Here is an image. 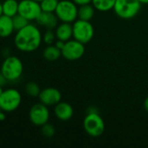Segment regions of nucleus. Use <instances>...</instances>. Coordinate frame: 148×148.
<instances>
[{
  "label": "nucleus",
  "instance_id": "3",
  "mask_svg": "<svg viewBox=\"0 0 148 148\" xmlns=\"http://www.w3.org/2000/svg\"><path fill=\"white\" fill-rule=\"evenodd\" d=\"M85 132L93 138L100 137L105 131V123L98 112H88L83 120Z\"/></svg>",
  "mask_w": 148,
  "mask_h": 148
},
{
  "label": "nucleus",
  "instance_id": "4",
  "mask_svg": "<svg viewBox=\"0 0 148 148\" xmlns=\"http://www.w3.org/2000/svg\"><path fill=\"white\" fill-rule=\"evenodd\" d=\"M140 8L141 3L138 0H116L114 10L120 18L129 20L138 15Z\"/></svg>",
  "mask_w": 148,
  "mask_h": 148
},
{
  "label": "nucleus",
  "instance_id": "33",
  "mask_svg": "<svg viewBox=\"0 0 148 148\" xmlns=\"http://www.w3.org/2000/svg\"><path fill=\"white\" fill-rule=\"evenodd\" d=\"M2 112H3V110H2V109H1V108H0V114H1V113H2Z\"/></svg>",
  "mask_w": 148,
  "mask_h": 148
},
{
  "label": "nucleus",
  "instance_id": "30",
  "mask_svg": "<svg viewBox=\"0 0 148 148\" xmlns=\"http://www.w3.org/2000/svg\"><path fill=\"white\" fill-rule=\"evenodd\" d=\"M3 15V10H2V3H0V16Z\"/></svg>",
  "mask_w": 148,
  "mask_h": 148
},
{
  "label": "nucleus",
  "instance_id": "14",
  "mask_svg": "<svg viewBox=\"0 0 148 148\" xmlns=\"http://www.w3.org/2000/svg\"><path fill=\"white\" fill-rule=\"evenodd\" d=\"M57 40L67 42L73 37V25L69 23H62L58 24L55 30Z\"/></svg>",
  "mask_w": 148,
  "mask_h": 148
},
{
  "label": "nucleus",
  "instance_id": "24",
  "mask_svg": "<svg viewBox=\"0 0 148 148\" xmlns=\"http://www.w3.org/2000/svg\"><path fill=\"white\" fill-rule=\"evenodd\" d=\"M56 38V36L55 31H53V29H47L42 36V42L46 45H52L55 43Z\"/></svg>",
  "mask_w": 148,
  "mask_h": 148
},
{
  "label": "nucleus",
  "instance_id": "9",
  "mask_svg": "<svg viewBox=\"0 0 148 148\" xmlns=\"http://www.w3.org/2000/svg\"><path fill=\"white\" fill-rule=\"evenodd\" d=\"M49 116L50 114L48 107L41 102L34 104L29 109V121L33 125L36 127H42L45 123L49 122Z\"/></svg>",
  "mask_w": 148,
  "mask_h": 148
},
{
  "label": "nucleus",
  "instance_id": "29",
  "mask_svg": "<svg viewBox=\"0 0 148 148\" xmlns=\"http://www.w3.org/2000/svg\"><path fill=\"white\" fill-rule=\"evenodd\" d=\"M141 4H148V0H138Z\"/></svg>",
  "mask_w": 148,
  "mask_h": 148
},
{
  "label": "nucleus",
  "instance_id": "7",
  "mask_svg": "<svg viewBox=\"0 0 148 148\" xmlns=\"http://www.w3.org/2000/svg\"><path fill=\"white\" fill-rule=\"evenodd\" d=\"M72 25L74 39L83 44L89 42L93 39L95 35V29L90 21L78 19L75 20Z\"/></svg>",
  "mask_w": 148,
  "mask_h": 148
},
{
  "label": "nucleus",
  "instance_id": "8",
  "mask_svg": "<svg viewBox=\"0 0 148 148\" xmlns=\"http://www.w3.org/2000/svg\"><path fill=\"white\" fill-rule=\"evenodd\" d=\"M85 53V46L79 41L73 39L65 42L62 49V56L68 61H76L82 57Z\"/></svg>",
  "mask_w": 148,
  "mask_h": 148
},
{
  "label": "nucleus",
  "instance_id": "32",
  "mask_svg": "<svg viewBox=\"0 0 148 148\" xmlns=\"http://www.w3.org/2000/svg\"><path fill=\"white\" fill-rule=\"evenodd\" d=\"M35 1H37V2H39V3H40V2H41L42 0H35Z\"/></svg>",
  "mask_w": 148,
  "mask_h": 148
},
{
  "label": "nucleus",
  "instance_id": "12",
  "mask_svg": "<svg viewBox=\"0 0 148 148\" xmlns=\"http://www.w3.org/2000/svg\"><path fill=\"white\" fill-rule=\"evenodd\" d=\"M54 113L56 117L61 121H69L74 115V109L73 107L64 101L58 102L54 108Z\"/></svg>",
  "mask_w": 148,
  "mask_h": 148
},
{
  "label": "nucleus",
  "instance_id": "20",
  "mask_svg": "<svg viewBox=\"0 0 148 148\" xmlns=\"http://www.w3.org/2000/svg\"><path fill=\"white\" fill-rule=\"evenodd\" d=\"M12 18V23H13V26H14V29L15 31H17L23 28H24L25 26H27L29 23V21L28 19H26L24 16H23L20 14H16L14 16L11 17Z\"/></svg>",
  "mask_w": 148,
  "mask_h": 148
},
{
  "label": "nucleus",
  "instance_id": "19",
  "mask_svg": "<svg viewBox=\"0 0 148 148\" xmlns=\"http://www.w3.org/2000/svg\"><path fill=\"white\" fill-rule=\"evenodd\" d=\"M116 0H92V4L95 10L106 12L114 9Z\"/></svg>",
  "mask_w": 148,
  "mask_h": 148
},
{
  "label": "nucleus",
  "instance_id": "17",
  "mask_svg": "<svg viewBox=\"0 0 148 148\" xmlns=\"http://www.w3.org/2000/svg\"><path fill=\"white\" fill-rule=\"evenodd\" d=\"M95 7L91 3L80 5L78 8V19L90 21L95 16Z\"/></svg>",
  "mask_w": 148,
  "mask_h": 148
},
{
  "label": "nucleus",
  "instance_id": "1",
  "mask_svg": "<svg viewBox=\"0 0 148 148\" xmlns=\"http://www.w3.org/2000/svg\"><path fill=\"white\" fill-rule=\"evenodd\" d=\"M42 42L40 29L34 24L29 23L24 28L16 31L14 37L16 48L22 52L36 51Z\"/></svg>",
  "mask_w": 148,
  "mask_h": 148
},
{
  "label": "nucleus",
  "instance_id": "21",
  "mask_svg": "<svg viewBox=\"0 0 148 148\" xmlns=\"http://www.w3.org/2000/svg\"><path fill=\"white\" fill-rule=\"evenodd\" d=\"M59 0H42L40 2L41 9L46 12H55L58 5Z\"/></svg>",
  "mask_w": 148,
  "mask_h": 148
},
{
  "label": "nucleus",
  "instance_id": "5",
  "mask_svg": "<svg viewBox=\"0 0 148 148\" xmlns=\"http://www.w3.org/2000/svg\"><path fill=\"white\" fill-rule=\"evenodd\" d=\"M55 14L61 22L72 23L78 18L77 4L72 0L59 1Z\"/></svg>",
  "mask_w": 148,
  "mask_h": 148
},
{
  "label": "nucleus",
  "instance_id": "16",
  "mask_svg": "<svg viewBox=\"0 0 148 148\" xmlns=\"http://www.w3.org/2000/svg\"><path fill=\"white\" fill-rule=\"evenodd\" d=\"M18 5L19 2L16 0H4L2 3L3 14L10 17L14 16L18 13Z\"/></svg>",
  "mask_w": 148,
  "mask_h": 148
},
{
  "label": "nucleus",
  "instance_id": "28",
  "mask_svg": "<svg viewBox=\"0 0 148 148\" xmlns=\"http://www.w3.org/2000/svg\"><path fill=\"white\" fill-rule=\"evenodd\" d=\"M144 108H145V110L148 113V96L145 99V101H144Z\"/></svg>",
  "mask_w": 148,
  "mask_h": 148
},
{
  "label": "nucleus",
  "instance_id": "25",
  "mask_svg": "<svg viewBox=\"0 0 148 148\" xmlns=\"http://www.w3.org/2000/svg\"><path fill=\"white\" fill-rule=\"evenodd\" d=\"M74 3H75L77 5H82V4H88L92 3V0H72Z\"/></svg>",
  "mask_w": 148,
  "mask_h": 148
},
{
  "label": "nucleus",
  "instance_id": "22",
  "mask_svg": "<svg viewBox=\"0 0 148 148\" xmlns=\"http://www.w3.org/2000/svg\"><path fill=\"white\" fill-rule=\"evenodd\" d=\"M25 92L28 95H29L31 97H36V96L38 97V95L41 92V89L37 83H36L34 82H30L25 85Z\"/></svg>",
  "mask_w": 148,
  "mask_h": 148
},
{
  "label": "nucleus",
  "instance_id": "23",
  "mask_svg": "<svg viewBox=\"0 0 148 148\" xmlns=\"http://www.w3.org/2000/svg\"><path fill=\"white\" fill-rule=\"evenodd\" d=\"M41 131H42V135L46 138H51L56 134L55 127L52 124H49V122L45 123L44 125L41 127Z\"/></svg>",
  "mask_w": 148,
  "mask_h": 148
},
{
  "label": "nucleus",
  "instance_id": "10",
  "mask_svg": "<svg viewBox=\"0 0 148 148\" xmlns=\"http://www.w3.org/2000/svg\"><path fill=\"white\" fill-rule=\"evenodd\" d=\"M40 3L35 0H22L18 5V14L30 21H36L42 12Z\"/></svg>",
  "mask_w": 148,
  "mask_h": 148
},
{
  "label": "nucleus",
  "instance_id": "2",
  "mask_svg": "<svg viewBox=\"0 0 148 148\" xmlns=\"http://www.w3.org/2000/svg\"><path fill=\"white\" fill-rule=\"evenodd\" d=\"M0 72L4 75L8 82H16L20 79L23 72L22 61L15 56H9L4 58Z\"/></svg>",
  "mask_w": 148,
  "mask_h": 148
},
{
  "label": "nucleus",
  "instance_id": "15",
  "mask_svg": "<svg viewBox=\"0 0 148 148\" xmlns=\"http://www.w3.org/2000/svg\"><path fill=\"white\" fill-rule=\"evenodd\" d=\"M15 29L12 23V18L3 14L0 16V37H9L12 35Z\"/></svg>",
  "mask_w": 148,
  "mask_h": 148
},
{
  "label": "nucleus",
  "instance_id": "18",
  "mask_svg": "<svg viewBox=\"0 0 148 148\" xmlns=\"http://www.w3.org/2000/svg\"><path fill=\"white\" fill-rule=\"evenodd\" d=\"M42 56L45 60L54 62L58 60L62 56V51L56 45H47L42 52Z\"/></svg>",
  "mask_w": 148,
  "mask_h": 148
},
{
  "label": "nucleus",
  "instance_id": "31",
  "mask_svg": "<svg viewBox=\"0 0 148 148\" xmlns=\"http://www.w3.org/2000/svg\"><path fill=\"white\" fill-rule=\"evenodd\" d=\"M3 91V87H0V95H2Z\"/></svg>",
  "mask_w": 148,
  "mask_h": 148
},
{
  "label": "nucleus",
  "instance_id": "27",
  "mask_svg": "<svg viewBox=\"0 0 148 148\" xmlns=\"http://www.w3.org/2000/svg\"><path fill=\"white\" fill-rule=\"evenodd\" d=\"M64 44H65V42L61 41V40H57V41L55 42V45H56L59 49H61V51H62V48H63Z\"/></svg>",
  "mask_w": 148,
  "mask_h": 148
},
{
  "label": "nucleus",
  "instance_id": "26",
  "mask_svg": "<svg viewBox=\"0 0 148 148\" xmlns=\"http://www.w3.org/2000/svg\"><path fill=\"white\" fill-rule=\"evenodd\" d=\"M7 80L6 78L4 77V75L0 72V87H3L6 83H7Z\"/></svg>",
  "mask_w": 148,
  "mask_h": 148
},
{
  "label": "nucleus",
  "instance_id": "13",
  "mask_svg": "<svg viewBox=\"0 0 148 148\" xmlns=\"http://www.w3.org/2000/svg\"><path fill=\"white\" fill-rule=\"evenodd\" d=\"M36 21L39 25L46 28L47 29H54L58 25L59 19L55 12L42 11Z\"/></svg>",
  "mask_w": 148,
  "mask_h": 148
},
{
  "label": "nucleus",
  "instance_id": "11",
  "mask_svg": "<svg viewBox=\"0 0 148 148\" xmlns=\"http://www.w3.org/2000/svg\"><path fill=\"white\" fill-rule=\"evenodd\" d=\"M38 99L41 103L46 105L47 107L56 106L62 100L61 92L55 88H46L41 90Z\"/></svg>",
  "mask_w": 148,
  "mask_h": 148
},
{
  "label": "nucleus",
  "instance_id": "6",
  "mask_svg": "<svg viewBox=\"0 0 148 148\" xmlns=\"http://www.w3.org/2000/svg\"><path fill=\"white\" fill-rule=\"evenodd\" d=\"M22 102V95L16 88H7L0 95V108L4 113L16 110Z\"/></svg>",
  "mask_w": 148,
  "mask_h": 148
}]
</instances>
